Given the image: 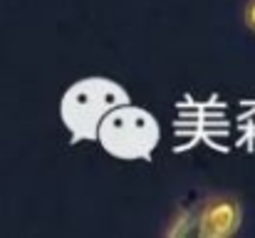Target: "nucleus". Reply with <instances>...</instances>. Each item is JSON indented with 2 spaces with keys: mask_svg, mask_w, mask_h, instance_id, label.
<instances>
[{
  "mask_svg": "<svg viewBox=\"0 0 255 238\" xmlns=\"http://www.w3.org/2000/svg\"><path fill=\"white\" fill-rule=\"evenodd\" d=\"M243 20H246V27L255 32V0H251L248 5H246V12H243Z\"/></svg>",
  "mask_w": 255,
  "mask_h": 238,
  "instance_id": "obj_5",
  "label": "nucleus"
},
{
  "mask_svg": "<svg viewBox=\"0 0 255 238\" xmlns=\"http://www.w3.org/2000/svg\"><path fill=\"white\" fill-rule=\"evenodd\" d=\"M243 226V201L236 194L221 191L206 196L193 209V236L231 238Z\"/></svg>",
  "mask_w": 255,
  "mask_h": 238,
  "instance_id": "obj_3",
  "label": "nucleus"
},
{
  "mask_svg": "<svg viewBox=\"0 0 255 238\" xmlns=\"http://www.w3.org/2000/svg\"><path fill=\"white\" fill-rule=\"evenodd\" d=\"M131 102L129 92L109 77H82L70 84L60 102V117L72 142H97V127L109 109Z\"/></svg>",
  "mask_w": 255,
  "mask_h": 238,
  "instance_id": "obj_1",
  "label": "nucleus"
},
{
  "mask_svg": "<svg viewBox=\"0 0 255 238\" xmlns=\"http://www.w3.org/2000/svg\"><path fill=\"white\" fill-rule=\"evenodd\" d=\"M97 142L114 159L141 161L151 157L159 147L161 127L149 109L124 102L104 114L97 127Z\"/></svg>",
  "mask_w": 255,
  "mask_h": 238,
  "instance_id": "obj_2",
  "label": "nucleus"
},
{
  "mask_svg": "<svg viewBox=\"0 0 255 238\" xmlns=\"http://www.w3.org/2000/svg\"><path fill=\"white\" fill-rule=\"evenodd\" d=\"M164 234H166V236H191V234H193V209L178 211V214L173 216V221L166 226Z\"/></svg>",
  "mask_w": 255,
  "mask_h": 238,
  "instance_id": "obj_4",
  "label": "nucleus"
}]
</instances>
